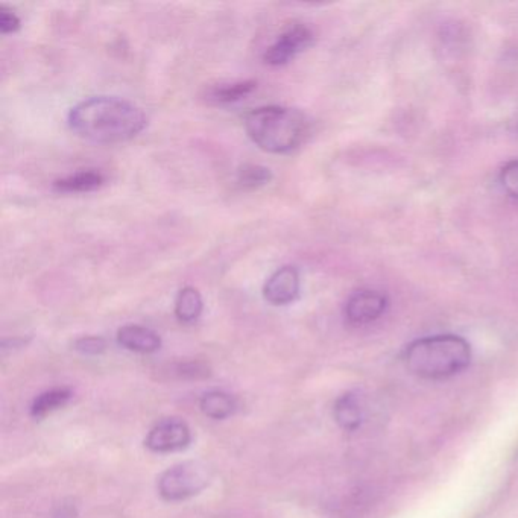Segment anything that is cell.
I'll use <instances>...</instances> for the list:
<instances>
[{"label":"cell","instance_id":"cell-7","mask_svg":"<svg viewBox=\"0 0 518 518\" xmlns=\"http://www.w3.org/2000/svg\"><path fill=\"white\" fill-rule=\"evenodd\" d=\"M300 295V272L295 266L278 268L263 286V297L272 306H288Z\"/></svg>","mask_w":518,"mask_h":518},{"label":"cell","instance_id":"cell-10","mask_svg":"<svg viewBox=\"0 0 518 518\" xmlns=\"http://www.w3.org/2000/svg\"><path fill=\"white\" fill-rule=\"evenodd\" d=\"M117 342L122 347L136 353H154L158 348L162 347V339L157 333L143 326H124L117 332Z\"/></svg>","mask_w":518,"mask_h":518},{"label":"cell","instance_id":"cell-3","mask_svg":"<svg viewBox=\"0 0 518 518\" xmlns=\"http://www.w3.org/2000/svg\"><path fill=\"white\" fill-rule=\"evenodd\" d=\"M470 362V344L456 335L418 339L405 351L406 368L421 379H447L464 371Z\"/></svg>","mask_w":518,"mask_h":518},{"label":"cell","instance_id":"cell-1","mask_svg":"<svg viewBox=\"0 0 518 518\" xmlns=\"http://www.w3.org/2000/svg\"><path fill=\"white\" fill-rule=\"evenodd\" d=\"M148 125V117L134 102L117 96H93L76 104L69 113V127L76 136L101 145L128 142Z\"/></svg>","mask_w":518,"mask_h":518},{"label":"cell","instance_id":"cell-6","mask_svg":"<svg viewBox=\"0 0 518 518\" xmlns=\"http://www.w3.org/2000/svg\"><path fill=\"white\" fill-rule=\"evenodd\" d=\"M192 440L189 426L178 418H168L152 427L145 440V446L152 452L168 453L186 449Z\"/></svg>","mask_w":518,"mask_h":518},{"label":"cell","instance_id":"cell-16","mask_svg":"<svg viewBox=\"0 0 518 518\" xmlns=\"http://www.w3.org/2000/svg\"><path fill=\"white\" fill-rule=\"evenodd\" d=\"M271 180V169L266 168V166L247 163L237 171V183L247 190L260 189V187L271 183Z\"/></svg>","mask_w":518,"mask_h":518},{"label":"cell","instance_id":"cell-14","mask_svg":"<svg viewBox=\"0 0 518 518\" xmlns=\"http://www.w3.org/2000/svg\"><path fill=\"white\" fill-rule=\"evenodd\" d=\"M201 411L204 415H207L213 420H224V418L230 417L236 409V402L231 395L225 394L222 391L207 392L203 398H201Z\"/></svg>","mask_w":518,"mask_h":518},{"label":"cell","instance_id":"cell-18","mask_svg":"<svg viewBox=\"0 0 518 518\" xmlns=\"http://www.w3.org/2000/svg\"><path fill=\"white\" fill-rule=\"evenodd\" d=\"M73 348L79 353L95 356V354L104 353L107 342L101 336H84V338L76 339Z\"/></svg>","mask_w":518,"mask_h":518},{"label":"cell","instance_id":"cell-2","mask_svg":"<svg viewBox=\"0 0 518 518\" xmlns=\"http://www.w3.org/2000/svg\"><path fill=\"white\" fill-rule=\"evenodd\" d=\"M248 137L269 154H288L310 136L309 117L297 108L268 105L248 111L244 119Z\"/></svg>","mask_w":518,"mask_h":518},{"label":"cell","instance_id":"cell-4","mask_svg":"<svg viewBox=\"0 0 518 518\" xmlns=\"http://www.w3.org/2000/svg\"><path fill=\"white\" fill-rule=\"evenodd\" d=\"M212 479V470L203 462H183L169 468L158 479V493L169 502L186 500L201 493Z\"/></svg>","mask_w":518,"mask_h":518},{"label":"cell","instance_id":"cell-17","mask_svg":"<svg viewBox=\"0 0 518 518\" xmlns=\"http://www.w3.org/2000/svg\"><path fill=\"white\" fill-rule=\"evenodd\" d=\"M500 183L512 198L518 199V158L511 160L500 171Z\"/></svg>","mask_w":518,"mask_h":518},{"label":"cell","instance_id":"cell-19","mask_svg":"<svg viewBox=\"0 0 518 518\" xmlns=\"http://www.w3.org/2000/svg\"><path fill=\"white\" fill-rule=\"evenodd\" d=\"M20 26H22V22L14 11L7 7H0V32L2 34H14L19 31Z\"/></svg>","mask_w":518,"mask_h":518},{"label":"cell","instance_id":"cell-8","mask_svg":"<svg viewBox=\"0 0 518 518\" xmlns=\"http://www.w3.org/2000/svg\"><path fill=\"white\" fill-rule=\"evenodd\" d=\"M386 307H388V300L385 295L365 289L348 298L345 304V316L354 326H365L379 320L385 313Z\"/></svg>","mask_w":518,"mask_h":518},{"label":"cell","instance_id":"cell-9","mask_svg":"<svg viewBox=\"0 0 518 518\" xmlns=\"http://www.w3.org/2000/svg\"><path fill=\"white\" fill-rule=\"evenodd\" d=\"M257 89L256 79H245L236 83L216 84L206 87L203 99L210 105H228L250 96Z\"/></svg>","mask_w":518,"mask_h":518},{"label":"cell","instance_id":"cell-13","mask_svg":"<svg viewBox=\"0 0 518 518\" xmlns=\"http://www.w3.org/2000/svg\"><path fill=\"white\" fill-rule=\"evenodd\" d=\"M335 418L336 423L344 430H356L357 427L361 426L362 420H364V411H362L361 402L357 398L356 394L342 395L335 405Z\"/></svg>","mask_w":518,"mask_h":518},{"label":"cell","instance_id":"cell-15","mask_svg":"<svg viewBox=\"0 0 518 518\" xmlns=\"http://www.w3.org/2000/svg\"><path fill=\"white\" fill-rule=\"evenodd\" d=\"M72 397V392L69 389H52V391L43 392L38 395L32 403L31 414L32 417L42 418L57 409L63 408Z\"/></svg>","mask_w":518,"mask_h":518},{"label":"cell","instance_id":"cell-5","mask_svg":"<svg viewBox=\"0 0 518 518\" xmlns=\"http://www.w3.org/2000/svg\"><path fill=\"white\" fill-rule=\"evenodd\" d=\"M312 29L304 23H292L280 37L266 49L263 61L269 66L280 67L291 63L298 54L313 45Z\"/></svg>","mask_w":518,"mask_h":518},{"label":"cell","instance_id":"cell-12","mask_svg":"<svg viewBox=\"0 0 518 518\" xmlns=\"http://www.w3.org/2000/svg\"><path fill=\"white\" fill-rule=\"evenodd\" d=\"M204 301L198 289L186 286L175 298V316L181 323H195L203 313Z\"/></svg>","mask_w":518,"mask_h":518},{"label":"cell","instance_id":"cell-11","mask_svg":"<svg viewBox=\"0 0 518 518\" xmlns=\"http://www.w3.org/2000/svg\"><path fill=\"white\" fill-rule=\"evenodd\" d=\"M104 183L105 177L101 172L87 169V171H79L64 178H58L52 187L58 193H89L101 189Z\"/></svg>","mask_w":518,"mask_h":518}]
</instances>
